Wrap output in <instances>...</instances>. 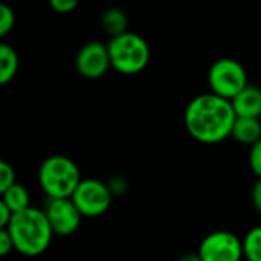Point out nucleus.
I'll return each instance as SVG.
<instances>
[{
    "label": "nucleus",
    "mask_w": 261,
    "mask_h": 261,
    "mask_svg": "<svg viewBox=\"0 0 261 261\" xmlns=\"http://www.w3.org/2000/svg\"><path fill=\"white\" fill-rule=\"evenodd\" d=\"M78 6L76 0H50V8L58 14H69Z\"/></svg>",
    "instance_id": "aec40b11"
},
{
    "label": "nucleus",
    "mask_w": 261,
    "mask_h": 261,
    "mask_svg": "<svg viewBox=\"0 0 261 261\" xmlns=\"http://www.w3.org/2000/svg\"><path fill=\"white\" fill-rule=\"evenodd\" d=\"M208 84L211 93L232 101L245 87L249 86L245 66L234 58H220L208 70Z\"/></svg>",
    "instance_id": "39448f33"
},
{
    "label": "nucleus",
    "mask_w": 261,
    "mask_h": 261,
    "mask_svg": "<svg viewBox=\"0 0 261 261\" xmlns=\"http://www.w3.org/2000/svg\"><path fill=\"white\" fill-rule=\"evenodd\" d=\"M18 70V55L8 43L0 44V84H8Z\"/></svg>",
    "instance_id": "4468645a"
},
{
    "label": "nucleus",
    "mask_w": 261,
    "mask_h": 261,
    "mask_svg": "<svg viewBox=\"0 0 261 261\" xmlns=\"http://www.w3.org/2000/svg\"><path fill=\"white\" fill-rule=\"evenodd\" d=\"M236 119L232 102L211 92L193 98L184 115L187 132L202 144H219L229 138Z\"/></svg>",
    "instance_id": "f257e3e1"
},
{
    "label": "nucleus",
    "mask_w": 261,
    "mask_h": 261,
    "mask_svg": "<svg viewBox=\"0 0 261 261\" xmlns=\"http://www.w3.org/2000/svg\"><path fill=\"white\" fill-rule=\"evenodd\" d=\"M101 23H102V29L106 31V34L110 35V38L128 32L127 31L128 18H127L125 12L122 9H119V8H109V9H106L104 14H102Z\"/></svg>",
    "instance_id": "ddd939ff"
},
{
    "label": "nucleus",
    "mask_w": 261,
    "mask_h": 261,
    "mask_svg": "<svg viewBox=\"0 0 261 261\" xmlns=\"http://www.w3.org/2000/svg\"><path fill=\"white\" fill-rule=\"evenodd\" d=\"M112 67L122 75H136L150 63V44L135 32L113 37L107 43Z\"/></svg>",
    "instance_id": "20e7f679"
},
{
    "label": "nucleus",
    "mask_w": 261,
    "mask_h": 261,
    "mask_svg": "<svg viewBox=\"0 0 261 261\" xmlns=\"http://www.w3.org/2000/svg\"><path fill=\"white\" fill-rule=\"evenodd\" d=\"M231 136L237 142H240L243 145L252 147L254 144H257L261 139L260 119H255V118H240V116H237L236 124L232 127Z\"/></svg>",
    "instance_id": "9b49d317"
},
{
    "label": "nucleus",
    "mask_w": 261,
    "mask_h": 261,
    "mask_svg": "<svg viewBox=\"0 0 261 261\" xmlns=\"http://www.w3.org/2000/svg\"><path fill=\"white\" fill-rule=\"evenodd\" d=\"M15 171L12 165H9L6 161L0 162V193L6 191L12 185H15Z\"/></svg>",
    "instance_id": "f3484780"
},
{
    "label": "nucleus",
    "mask_w": 261,
    "mask_h": 261,
    "mask_svg": "<svg viewBox=\"0 0 261 261\" xmlns=\"http://www.w3.org/2000/svg\"><path fill=\"white\" fill-rule=\"evenodd\" d=\"M3 205H6L12 214L21 213L28 208H31V197L28 190L21 185V184H15L11 188H8L6 191L2 193V200Z\"/></svg>",
    "instance_id": "f8f14e48"
},
{
    "label": "nucleus",
    "mask_w": 261,
    "mask_h": 261,
    "mask_svg": "<svg viewBox=\"0 0 261 261\" xmlns=\"http://www.w3.org/2000/svg\"><path fill=\"white\" fill-rule=\"evenodd\" d=\"M70 199L83 217H99L109 211L113 196L106 182L98 179H83Z\"/></svg>",
    "instance_id": "423d86ee"
},
{
    "label": "nucleus",
    "mask_w": 261,
    "mask_h": 261,
    "mask_svg": "<svg viewBox=\"0 0 261 261\" xmlns=\"http://www.w3.org/2000/svg\"><path fill=\"white\" fill-rule=\"evenodd\" d=\"M177 261H203L200 258V255L197 252H188V254H184L182 257H179Z\"/></svg>",
    "instance_id": "b1692460"
},
{
    "label": "nucleus",
    "mask_w": 261,
    "mask_h": 261,
    "mask_svg": "<svg viewBox=\"0 0 261 261\" xmlns=\"http://www.w3.org/2000/svg\"><path fill=\"white\" fill-rule=\"evenodd\" d=\"M12 216H14L12 211H11L6 205H3V203L0 202V229L8 228V225H9Z\"/></svg>",
    "instance_id": "5701e85b"
},
{
    "label": "nucleus",
    "mask_w": 261,
    "mask_h": 261,
    "mask_svg": "<svg viewBox=\"0 0 261 261\" xmlns=\"http://www.w3.org/2000/svg\"><path fill=\"white\" fill-rule=\"evenodd\" d=\"M251 200H252L254 208L261 214V179H257V182H255L254 187H252Z\"/></svg>",
    "instance_id": "4be33fe9"
},
{
    "label": "nucleus",
    "mask_w": 261,
    "mask_h": 261,
    "mask_svg": "<svg viewBox=\"0 0 261 261\" xmlns=\"http://www.w3.org/2000/svg\"><path fill=\"white\" fill-rule=\"evenodd\" d=\"M107 187H109V190H110V193H112L113 197H121V196H124V194L127 193V190H128L127 180H125L124 177H121V176L112 177V179L107 182Z\"/></svg>",
    "instance_id": "6ab92c4d"
},
{
    "label": "nucleus",
    "mask_w": 261,
    "mask_h": 261,
    "mask_svg": "<svg viewBox=\"0 0 261 261\" xmlns=\"http://www.w3.org/2000/svg\"><path fill=\"white\" fill-rule=\"evenodd\" d=\"M43 211L54 236L69 237L75 234L81 225L83 214L78 211L72 199H47Z\"/></svg>",
    "instance_id": "6e6552de"
},
{
    "label": "nucleus",
    "mask_w": 261,
    "mask_h": 261,
    "mask_svg": "<svg viewBox=\"0 0 261 261\" xmlns=\"http://www.w3.org/2000/svg\"><path fill=\"white\" fill-rule=\"evenodd\" d=\"M5 229L14 242V249L24 257L41 255L49 248L54 237L44 211L32 206L14 214Z\"/></svg>",
    "instance_id": "f03ea898"
},
{
    "label": "nucleus",
    "mask_w": 261,
    "mask_h": 261,
    "mask_svg": "<svg viewBox=\"0 0 261 261\" xmlns=\"http://www.w3.org/2000/svg\"><path fill=\"white\" fill-rule=\"evenodd\" d=\"M14 24H15V14L12 8H9L8 5H2L0 6V35L5 37L8 32H11Z\"/></svg>",
    "instance_id": "dca6fc26"
},
{
    "label": "nucleus",
    "mask_w": 261,
    "mask_h": 261,
    "mask_svg": "<svg viewBox=\"0 0 261 261\" xmlns=\"http://www.w3.org/2000/svg\"><path fill=\"white\" fill-rule=\"evenodd\" d=\"M243 254L248 261H261V226L246 232L243 239Z\"/></svg>",
    "instance_id": "2eb2a0df"
},
{
    "label": "nucleus",
    "mask_w": 261,
    "mask_h": 261,
    "mask_svg": "<svg viewBox=\"0 0 261 261\" xmlns=\"http://www.w3.org/2000/svg\"><path fill=\"white\" fill-rule=\"evenodd\" d=\"M249 165L254 174L261 179V139L249 150Z\"/></svg>",
    "instance_id": "a211bd4d"
},
{
    "label": "nucleus",
    "mask_w": 261,
    "mask_h": 261,
    "mask_svg": "<svg viewBox=\"0 0 261 261\" xmlns=\"http://www.w3.org/2000/svg\"><path fill=\"white\" fill-rule=\"evenodd\" d=\"M81 180L80 168L67 156H49L38 168V182L47 199H70Z\"/></svg>",
    "instance_id": "7ed1b4c3"
},
{
    "label": "nucleus",
    "mask_w": 261,
    "mask_h": 261,
    "mask_svg": "<svg viewBox=\"0 0 261 261\" xmlns=\"http://www.w3.org/2000/svg\"><path fill=\"white\" fill-rule=\"evenodd\" d=\"M75 67L87 80H98L112 67L109 47L102 41H89L76 54Z\"/></svg>",
    "instance_id": "1a4fd4ad"
},
{
    "label": "nucleus",
    "mask_w": 261,
    "mask_h": 261,
    "mask_svg": "<svg viewBox=\"0 0 261 261\" xmlns=\"http://www.w3.org/2000/svg\"><path fill=\"white\" fill-rule=\"evenodd\" d=\"M232 107L240 118H255L261 116V89L255 84L245 87L232 101Z\"/></svg>",
    "instance_id": "9d476101"
},
{
    "label": "nucleus",
    "mask_w": 261,
    "mask_h": 261,
    "mask_svg": "<svg viewBox=\"0 0 261 261\" xmlns=\"http://www.w3.org/2000/svg\"><path fill=\"white\" fill-rule=\"evenodd\" d=\"M197 254L203 261H242L243 240L229 231H214L202 240Z\"/></svg>",
    "instance_id": "0eeeda50"
},
{
    "label": "nucleus",
    "mask_w": 261,
    "mask_h": 261,
    "mask_svg": "<svg viewBox=\"0 0 261 261\" xmlns=\"http://www.w3.org/2000/svg\"><path fill=\"white\" fill-rule=\"evenodd\" d=\"M14 249V242L6 229H0V255L5 257Z\"/></svg>",
    "instance_id": "412c9836"
}]
</instances>
